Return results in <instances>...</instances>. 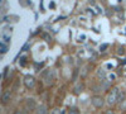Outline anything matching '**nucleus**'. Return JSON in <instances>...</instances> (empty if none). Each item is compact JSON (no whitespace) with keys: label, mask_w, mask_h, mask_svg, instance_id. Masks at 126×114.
I'll list each match as a JSON object with an SVG mask.
<instances>
[{"label":"nucleus","mask_w":126,"mask_h":114,"mask_svg":"<svg viewBox=\"0 0 126 114\" xmlns=\"http://www.w3.org/2000/svg\"><path fill=\"white\" fill-rule=\"evenodd\" d=\"M68 114H81V112H79V109H78L77 107H72V108L69 109Z\"/></svg>","instance_id":"0eeeda50"},{"label":"nucleus","mask_w":126,"mask_h":114,"mask_svg":"<svg viewBox=\"0 0 126 114\" xmlns=\"http://www.w3.org/2000/svg\"><path fill=\"white\" fill-rule=\"evenodd\" d=\"M13 114H25V113H24V110H23V109H15Z\"/></svg>","instance_id":"9b49d317"},{"label":"nucleus","mask_w":126,"mask_h":114,"mask_svg":"<svg viewBox=\"0 0 126 114\" xmlns=\"http://www.w3.org/2000/svg\"><path fill=\"white\" fill-rule=\"evenodd\" d=\"M120 101H124V95L120 94V90L117 88H113L109 94H107V98H106V103L109 105H115Z\"/></svg>","instance_id":"f257e3e1"},{"label":"nucleus","mask_w":126,"mask_h":114,"mask_svg":"<svg viewBox=\"0 0 126 114\" xmlns=\"http://www.w3.org/2000/svg\"><path fill=\"white\" fill-rule=\"evenodd\" d=\"M83 88H85V85H83V84H78V85L76 86L75 92H76V94H79V92H82V91H83Z\"/></svg>","instance_id":"6e6552de"},{"label":"nucleus","mask_w":126,"mask_h":114,"mask_svg":"<svg viewBox=\"0 0 126 114\" xmlns=\"http://www.w3.org/2000/svg\"><path fill=\"white\" fill-rule=\"evenodd\" d=\"M105 99L101 96V95H93L92 98H91V104L96 108V109H101L103 105H105Z\"/></svg>","instance_id":"f03ea898"},{"label":"nucleus","mask_w":126,"mask_h":114,"mask_svg":"<svg viewBox=\"0 0 126 114\" xmlns=\"http://www.w3.org/2000/svg\"><path fill=\"white\" fill-rule=\"evenodd\" d=\"M109 47V45H102V47H101V51H106V48Z\"/></svg>","instance_id":"ddd939ff"},{"label":"nucleus","mask_w":126,"mask_h":114,"mask_svg":"<svg viewBox=\"0 0 126 114\" xmlns=\"http://www.w3.org/2000/svg\"><path fill=\"white\" fill-rule=\"evenodd\" d=\"M10 100H12V92L10 91H4L1 94V105L5 107L6 104H9Z\"/></svg>","instance_id":"39448f33"},{"label":"nucleus","mask_w":126,"mask_h":114,"mask_svg":"<svg viewBox=\"0 0 126 114\" xmlns=\"http://www.w3.org/2000/svg\"><path fill=\"white\" fill-rule=\"evenodd\" d=\"M105 114H115V112L112 109H107L106 112H105Z\"/></svg>","instance_id":"f8f14e48"},{"label":"nucleus","mask_w":126,"mask_h":114,"mask_svg":"<svg viewBox=\"0 0 126 114\" xmlns=\"http://www.w3.org/2000/svg\"><path fill=\"white\" fill-rule=\"evenodd\" d=\"M77 77H78V68H75V71H73V75H72V81L76 82V81H77Z\"/></svg>","instance_id":"1a4fd4ad"},{"label":"nucleus","mask_w":126,"mask_h":114,"mask_svg":"<svg viewBox=\"0 0 126 114\" xmlns=\"http://www.w3.org/2000/svg\"><path fill=\"white\" fill-rule=\"evenodd\" d=\"M37 114H47V107L46 105H38Z\"/></svg>","instance_id":"423d86ee"},{"label":"nucleus","mask_w":126,"mask_h":114,"mask_svg":"<svg viewBox=\"0 0 126 114\" xmlns=\"http://www.w3.org/2000/svg\"><path fill=\"white\" fill-rule=\"evenodd\" d=\"M25 108L27 109H29V110H34V109H37L38 108V104H37V101L33 99V98H28V99H25Z\"/></svg>","instance_id":"20e7f679"},{"label":"nucleus","mask_w":126,"mask_h":114,"mask_svg":"<svg viewBox=\"0 0 126 114\" xmlns=\"http://www.w3.org/2000/svg\"><path fill=\"white\" fill-rule=\"evenodd\" d=\"M35 82L37 81H35L34 76H32V75H27L24 77V80H23V84H24V86L27 89H33L35 86Z\"/></svg>","instance_id":"7ed1b4c3"},{"label":"nucleus","mask_w":126,"mask_h":114,"mask_svg":"<svg viewBox=\"0 0 126 114\" xmlns=\"http://www.w3.org/2000/svg\"><path fill=\"white\" fill-rule=\"evenodd\" d=\"M6 48H8V45H5V43H3V42H1V53H3V55L8 51Z\"/></svg>","instance_id":"9d476101"}]
</instances>
